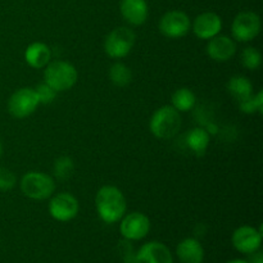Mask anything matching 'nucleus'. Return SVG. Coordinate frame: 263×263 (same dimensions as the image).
Segmentation results:
<instances>
[{
	"instance_id": "c85d7f7f",
	"label": "nucleus",
	"mask_w": 263,
	"mask_h": 263,
	"mask_svg": "<svg viewBox=\"0 0 263 263\" xmlns=\"http://www.w3.org/2000/svg\"><path fill=\"white\" fill-rule=\"evenodd\" d=\"M2 154H3V145H2V141H0V158H2Z\"/></svg>"
},
{
	"instance_id": "6ab92c4d",
	"label": "nucleus",
	"mask_w": 263,
	"mask_h": 263,
	"mask_svg": "<svg viewBox=\"0 0 263 263\" xmlns=\"http://www.w3.org/2000/svg\"><path fill=\"white\" fill-rule=\"evenodd\" d=\"M228 91L236 102L240 103L253 95V85L246 76L236 74L229 80Z\"/></svg>"
},
{
	"instance_id": "6e6552de",
	"label": "nucleus",
	"mask_w": 263,
	"mask_h": 263,
	"mask_svg": "<svg viewBox=\"0 0 263 263\" xmlns=\"http://www.w3.org/2000/svg\"><path fill=\"white\" fill-rule=\"evenodd\" d=\"M151 231V220L141 212H131L121 218L120 233L125 240L138 241Z\"/></svg>"
},
{
	"instance_id": "f257e3e1",
	"label": "nucleus",
	"mask_w": 263,
	"mask_h": 263,
	"mask_svg": "<svg viewBox=\"0 0 263 263\" xmlns=\"http://www.w3.org/2000/svg\"><path fill=\"white\" fill-rule=\"evenodd\" d=\"M97 213L103 222L113 225L120 222L127 210V203L123 193L112 185L102 186L95 197Z\"/></svg>"
},
{
	"instance_id": "5701e85b",
	"label": "nucleus",
	"mask_w": 263,
	"mask_h": 263,
	"mask_svg": "<svg viewBox=\"0 0 263 263\" xmlns=\"http://www.w3.org/2000/svg\"><path fill=\"white\" fill-rule=\"evenodd\" d=\"M54 176L59 180H67L72 176L74 171V164L69 157H59L54 162Z\"/></svg>"
},
{
	"instance_id": "412c9836",
	"label": "nucleus",
	"mask_w": 263,
	"mask_h": 263,
	"mask_svg": "<svg viewBox=\"0 0 263 263\" xmlns=\"http://www.w3.org/2000/svg\"><path fill=\"white\" fill-rule=\"evenodd\" d=\"M109 79L113 85L118 87H125L133 80V72L128 68L126 64L121 63V62H116L112 64L109 69Z\"/></svg>"
},
{
	"instance_id": "bb28decb",
	"label": "nucleus",
	"mask_w": 263,
	"mask_h": 263,
	"mask_svg": "<svg viewBox=\"0 0 263 263\" xmlns=\"http://www.w3.org/2000/svg\"><path fill=\"white\" fill-rule=\"evenodd\" d=\"M251 263H263V256L259 252L253 253V258L251 259Z\"/></svg>"
},
{
	"instance_id": "a878e982",
	"label": "nucleus",
	"mask_w": 263,
	"mask_h": 263,
	"mask_svg": "<svg viewBox=\"0 0 263 263\" xmlns=\"http://www.w3.org/2000/svg\"><path fill=\"white\" fill-rule=\"evenodd\" d=\"M17 179L10 170L0 167V192H7L14 187Z\"/></svg>"
},
{
	"instance_id": "a211bd4d",
	"label": "nucleus",
	"mask_w": 263,
	"mask_h": 263,
	"mask_svg": "<svg viewBox=\"0 0 263 263\" xmlns=\"http://www.w3.org/2000/svg\"><path fill=\"white\" fill-rule=\"evenodd\" d=\"M185 143L187 148L193 152V154L198 157L204 156L210 146V134L202 127H195L187 131L185 136Z\"/></svg>"
},
{
	"instance_id": "dca6fc26",
	"label": "nucleus",
	"mask_w": 263,
	"mask_h": 263,
	"mask_svg": "<svg viewBox=\"0 0 263 263\" xmlns=\"http://www.w3.org/2000/svg\"><path fill=\"white\" fill-rule=\"evenodd\" d=\"M176 257L180 263H203L204 248L195 238H185L176 247Z\"/></svg>"
},
{
	"instance_id": "20e7f679",
	"label": "nucleus",
	"mask_w": 263,
	"mask_h": 263,
	"mask_svg": "<svg viewBox=\"0 0 263 263\" xmlns=\"http://www.w3.org/2000/svg\"><path fill=\"white\" fill-rule=\"evenodd\" d=\"M21 190L23 195L33 200H45L53 195L55 181L44 172L31 171L21 179Z\"/></svg>"
},
{
	"instance_id": "b1692460",
	"label": "nucleus",
	"mask_w": 263,
	"mask_h": 263,
	"mask_svg": "<svg viewBox=\"0 0 263 263\" xmlns=\"http://www.w3.org/2000/svg\"><path fill=\"white\" fill-rule=\"evenodd\" d=\"M239 108L243 113L247 115H254V113H262L263 110V91H258L253 94L247 100L239 103Z\"/></svg>"
},
{
	"instance_id": "9d476101",
	"label": "nucleus",
	"mask_w": 263,
	"mask_h": 263,
	"mask_svg": "<svg viewBox=\"0 0 263 263\" xmlns=\"http://www.w3.org/2000/svg\"><path fill=\"white\" fill-rule=\"evenodd\" d=\"M49 213L51 217L59 222H68L73 220L80 211L79 200L69 193H58L49 202Z\"/></svg>"
},
{
	"instance_id": "4468645a",
	"label": "nucleus",
	"mask_w": 263,
	"mask_h": 263,
	"mask_svg": "<svg viewBox=\"0 0 263 263\" xmlns=\"http://www.w3.org/2000/svg\"><path fill=\"white\" fill-rule=\"evenodd\" d=\"M236 43L226 35H217L210 39L207 44V54L216 62H228L235 55Z\"/></svg>"
},
{
	"instance_id": "4be33fe9",
	"label": "nucleus",
	"mask_w": 263,
	"mask_h": 263,
	"mask_svg": "<svg viewBox=\"0 0 263 263\" xmlns=\"http://www.w3.org/2000/svg\"><path fill=\"white\" fill-rule=\"evenodd\" d=\"M240 62L247 69H251V71H256L259 68L262 63V55L259 53V50L253 46H248V48L244 49L240 54Z\"/></svg>"
},
{
	"instance_id": "ddd939ff",
	"label": "nucleus",
	"mask_w": 263,
	"mask_h": 263,
	"mask_svg": "<svg viewBox=\"0 0 263 263\" xmlns=\"http://www.w3.org/2000/svg\"><path fill=\"white\" fill-rule=\"evenodd\" d=\"M222 20L217 13L204 12L195 17L193 22V32L200 40H210L221 32Z\"/></svg>"
},
{
	"instance_id": "f8f14e48",
	"label": "nucleus",
	"mask_w": 263,
	"mask_h": 263,
	"mask_svg": "<svg viewBox=\"0 0 263 263\" xmlns=\"http://www.w3.org/2000/svg\"><path fill=\"white\" fill-rule=\"evenodd\" d=\"M136 263H174V256L166 244L153 240L136 252Z\"/></svg>"
},
{
	"instance_id": "1a4fd4ad",
	"label": "nucleus",
	"mask_w": 263,
	"mask_h": 263,
	"mask_svg": "<svg viewBox=\"0 0 263 263\" xmlns=\"http://www.w3.org/2000/svg\"><path fill=\"white\" fill-rule=\"evenodd\" d=\"M192 28L189 15L182 10H170L159 21V31L168 39L184 37Z\"/></svg>"
},
{
	"instance_id": "7ed1b4c3",
	"label": "nucleus",
	"mask_w": 263,
	"mask_h": 263,
	"mask_svg": "<svg viewBox=\"0 0 263 263\" xmlns=\"http://www.w3.org/2000/svg\"><path fill=\"white\" fill-rule=\"evenodd\" d=\"M77 69L64 61L50 62L44 71V82L53 87L57 92L72 89L77 82Z\"/></svg>"
},
{
	"instance_id": "f3484780",
	"label": "nucleus",
	"mask_w": 263,
	"mask_h": 263,
	"mask_svg": "<svg viewBox=\"0 0 263 263\" xmlns=\"http://www.w3.org/2000/svg\"><path fill=\"white\" fill-rule=\"evenodd\" d=\"M25 59L27 64L32 68H45L51 59V50L46 44L36 43L30 44L25 51Z\"/></svg>"
},
{
	"instance_id": "39448f33",
	"label": "nucleus",
	"mask_w": 263,
	"mask_h": 263,
	"mask_svg": "<svg viewBox=\"0 0 263 263\" xmlns=\"http://www.w3.org/2000/svg\"><path fill=\"white\" fill-rule=\"evenodd\" d=\"M136 35L130 27H116L107 35L104 41V51L109 58H125L135 45Z\"/></svg>"
},
{
	"instance_id": "2eb2a0df",
	"label": "nucleus",
	"mask_w": 263,
	"mask_h": 263,
	"mask_svg": "<svg viewBox=\"0 0 263 263\" xmlns=\"http://www.w3.org/2000/svg\"><path fill=\"white\" fill-rule=\"evenodd\" d=\"M120 10L123 20L133 26L143 25L149 14L146 0H122Z\"/></svg>"
},
{
	"instance_id": "393cba45",
	"label": "nucleus",
	"mask_w": 263,
	"mask_h": 263,
	"mask_svg": "<svg viewBox=\"0 0 263 263\" xmlns=\"http://www.w3.org/2000/svg\"><path fill=\"white\" fill-rule=\"evenodd\" d=\"M35 92L37 95V99L40 104H50L55 99L57 91L51 86H49L46 82H41L35 87Z\"/></svg>"
},
{
	"instance_id": "0eeeda50",
	"label": "nucleus",
	"mask_w": 263,
	"mask_h": 263,
	"mask_svg": "<svg viewBox=\"0 0 263 263\" xmlns=\"http://www.w3.org/2000/svg\"><path fill=\"white\" fill-rule=\"evenodd\" d=\"M40 104L32 87H22L12 94L8 100V110L14 118H26L32 115Z\"/></svg>"
},
{
	"instance_id": "aec40b11",
	"label": "nucleus",
	"mask_w": 263,
	"mask_h": 263,
	"mask_svg": "<svg viewBox=\"0 0 263 263\" xmlns=\"http://www.w3.org/2000/svg\"><path fill=\"white\" fill-rule=\"evenodd\" d=\"M172 107L176 110L181 112H189L194 108L195 102H197V98L195 94L187 87H181V89H177L176 91L172 94L171 98Z\"/></svg>"
},
{
	"instance_id": "f03ea898",
	"label": "nucleus",
	"mask_w": 263,
	"mask_h": 263,
	"mask_svg": "<svg viewBox=\"0 0 263 263\" xmlns=\"http://www.w3.org/2000/svg\"><path fill=\"white\" fill-rule=\"evenodd\" d=\"M182 120L179 110L172 105H163L153 113L149 122L151 133L161 140H168L177 135L181 128Z\"/></svg>"
},
{
	"instance_id": "423d86ee",
	"label": "nucleus",
	"mask_w": 263,
	"mask_h": 263,
	"mask_svg": "<svg viewBox=\"0 0 263 263\" xmlns=\"http://www.w3.org/2000/svg\"><path fill=\"white\" fill-rule=\"evenodd\" d=\"M261 31V18L257 13L244 10L236 14L231 23V33L236 41L248 43L254 40Z\"/></svg>"
},
{
	"instance_id": "cd10ccee",
	"label": "nucleus",
	"mask_w": 263,
	"mask_h": 263,
	"mask_svg": "<svg viewBox=\"0 0 263 263\" xmlns=\"http://www.w3.org/2000/svg\"><path fill=\"white\" fill-rule=\"evenodd\" d=\"M226 263H251L249 259H243V258H235V259H231V261L226 262Z\"/></svg>"
},
{
	"instance_id": "9b49d317",
	"label": "nucleus",
	"mask_w": 263,
	"mask_h": 263,
	"mask_svg": "<svg viewBox=\"0 0 263 263\" xmlns=\"http://www.w3.org/2000/svg\"><path fill=\"white\" fill-rule=\"evenodd\" d=\"M231 243L239 253L252 256L261 248L262 229H256L248 225L240 226L233 233Z\"/></svg>"
}]
</instances>
